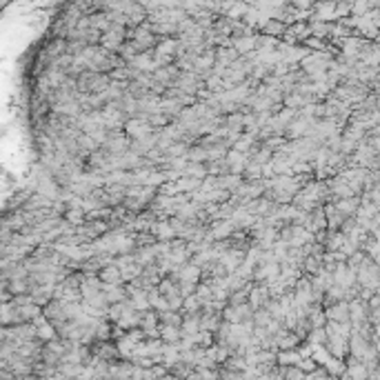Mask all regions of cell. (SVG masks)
<instances>
[{"label": "cell", "instance_id": "cell-15", "mask_svg": "<svg viewBox=\"0 0 380 380\" xmlns=\"http://www.w3.org/2000/svg\"><path fill=\"white\" fill-rule=\"evenodd\" d=\"M278 362L280 365H300V356L296 351H280Z\"/></svg>", "mask_w": 380, "mask_h": 380}, {"label": "cell", "instance_id": "cell-1", "mask_svg": "<svg viewBox=\"0 0 380 380\" xmlns=\"http://www.w3.org/2000/svg\"><path fill=\"white\" fill-rule=\"evenodd\" d=\"M153 127L149 125L147 116H138V118H129L125 125V134L129 136V140H143L147 136H151Z\"/></svg>", "mask_w": 380, "mask_h": 380}, {"label": "cell", "instance_id": "cell-2", "mask_svg": "<svg viewBox=\"0 0 380 380\" xmlns=\"http://www.w3.org/2000/svg\"><path fill=\"white\" fill-rule=\"evenodd\" d=\"M98 278H100L105 285H120L122 283V271H120V267H116V263H114V264H109V267L102 269Z\"/></svg>", "mask_w": 380, "mask_h": 380}, {"label": "cell", "instance_id": "cell-12", "mask_svg": "<svg viewBox=\"0 0 380 380\" xmlns=\"http://www.w3.org/2000/svg\"><path fill=\"white\" fill-rule=\"evenodd\" d=\"M263 31L267 33V36H280V33H285V25L280 23V20H269V23L263 27Z\"/></svg>", "mask_w": 380, "mask_h": 380}, {"label": "cell", "instance_id": "cell-7", "mask_svg": "<svg viewBox=\"0 0 380 380\" xmlns=\"http://www.w3.org/2000/svg\"><path fill=\"white\" fill-rule=\"evenodd\" d=\"M149 307H151L153 311L165 314V311H169V300L162 296L158 289H151V292H149Z\"/></svg>", "mask_w": 380, "mask_h": 380}, {"label": "cell", "instance_id": "cell-14", "mask_svg": "<svg viewBox=\"0 0 380 380\" xmlns=\"http://www.w3.org/2000/svg\"><path fill=\"white\" fill-rule=\"evenodd\" d=\"M216 327H218V316L216 314H207L203 320H200V329L203 331H209V334H211Z\"/></svg>", "mask_w": 380, "mask_h": 380}, {"label": "cell", "instance_id": "cell-9", "mask_svg": "<svg viewBox=\"0 0 380 380\" xmlns=\"http://www.w3.org/2000/svg\"><path fill=\"white\" fill-rule=\"evenodd\" d=\"M160 336L167 340L169 345H180V340H182L180 327H169V324H162L160 327Z\"/></svg>", "mask_w": 380, "mask_h": 380}, {"label": "cell", "instance_id": "cell-16", "mask_svg": "<svg viewBox=\"0 0 380 380\" xmlns=\"http://www.w3.org/2000/svg\"><path fill=\"white\" fill-rule=\"evenodd\" d=\"M302 131H307V120H296V122H292V125H289L287 134L289 136H300Z\"/></svg>", "mask_w": 380, "mask_h": 380}, {"label": "cell", "instance_id": "cell-8", "mask_svg": "<svg viewBox=\"0 0 380 380\" xmlns=\"http://www.w3.org/2000/svg\"><path fill=\"white\" fill-rule=\"evenodd\" d=\"M240 185H242V178H240V176H236V174H225V176H220V178H218V189L236 191Z\"/></svg>", "mask_w": 380, "mask_h": 380}, {"label": "cell", "instance_id": "cell-11", "mask_svg": "<svg viewBox=\"0 0 380 380\" xmlns=\"http://www.w3.org/2000/svg\"><path fill=\"white\" fill-rule=\"evenodd\" d=\"M65 213H67V216H65L67 223H69L71 227H80V225L85 223V211H83V209H78V207L71 209V207H69Z\"/></svg>", "mask_w": 380, "mask_h": 380}, {"label": "cell", "instance_id": "cell-10", "mask_svg": "<svg viewBox=\"0 0 380 380\" xmlns=\"http://www.w3.org/2000/svg\"><path fill=\"white\" fill-rule=\"evenodd\" d=\"M38 338L45 343H54V340H58V329L51 322H45L38 327Z\"/></svg>", "mask_w": 380, "mask_h": 380}, {"label": "cell", "instance_id": "cell-4", "mask_svg": "<svg viewBox=\"0 0 380 380\" xmlns=\"http://www.w3.org/2000/svg\"><path fill=\"white\" fill-rule=\"evenodd\" d=\"M151 232H153V236L160 238L162 242H174V238L178 236L176 229L172 227V223H156L151 227Z\"/></svg>", "mask_w": 380, "mask_h": 380}, {"label": "cell", "instance_id": "cell-13", "mask_svg": "<svg viewBox=\"0 0 380 380\" xmlns=\"http://www.w3.org/2000/svg\"><path fill=\"white\" fill-rule=\"evenodd\" d=\"M162 316V324H169V327H182V318L178 311H165Z\"/></svg>", "mask_w": 380, "mask_h": 380}, {"label": "cell", "instance_id": "cell-3", "mask_svg": "<svg viewBox=\"0 0 380 380\" xmlns=\"http://www.w3.org/2000/svg\"><path fill=\"white\" fill-rule=\"evenodd\" d=\"M156 324H158V314L156 311H145L143 322H140V329L145 331V336H158L160 334V329H158Z\"/></svg>", "mask_w": 380, "mask_h": 380}, {"label": "cell", "instance_id": "cell-5", "mask_svg": "<svg viewBox=\"0 0 380 380\" xmlns=\"http://www.w3.org/2000/svg\"><path fill=\"white\" fill-rule=\"evenodd\" d=\"M269 296H271L269 287H256V289H251V293H249L251 309H256V311H258V309H260V305L269 302Z\"/></svg>", "mask_w": 380, "mask_h": 380}, {"label": "cell", "instance_id": "cell-6", "mask_svg": "<svg viewBox=\"0 0 380 380\" xmlns=\"http://www.w3.org/2000/svg\"><path fill=\"white\" fill-rule=\"evenodd\" d=\"M234 49L240 54V56H247L251 51H256V36H242V38H234Z\"/></svg>", "mask_w": 380, "mask_h": 380}]
</instances>
